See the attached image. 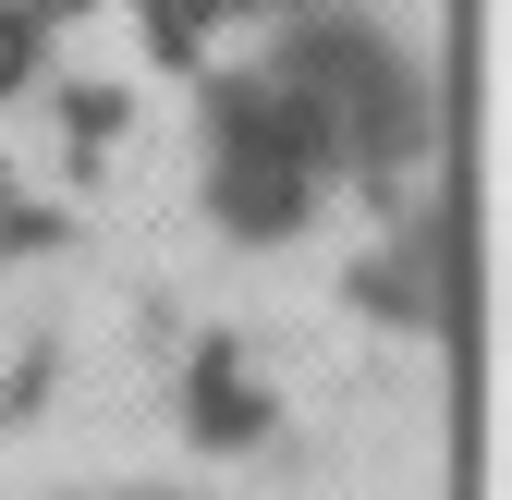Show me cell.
<instances>
[{"label":"cell","mask_w":512,"mask_h":500,"mask_svg":"<svg viewBox=\"0 0 512 500\" xmlns=\"http://www.w3.org/2000/svg\"><path fill=\"white\" fill-rule=\"evenodd\" d=\"M317 196H330L317 110L256 61V74L220 86V110H208V208H220V232H244V244H281V232L317 220Z\"/></svg>","instance_id":"cell-1"}]
</instances>
